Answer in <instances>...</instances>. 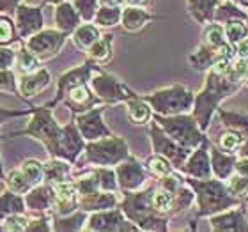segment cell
Returning a JSON list of instances; mask_svg holds the SVG:
<instances>
[{"label":"cell","instance_id":"cell-1","mask_svg":"<svg viewBox=\"0 0 248 232\" xmlns=\"http://www.w3.org/2000/svg\"><path fill=\"white\" fill-rule=\"evenodd\" d=\"M186 185L191 186L195 191L197 204H199V213L197 218L211 217L217 213L227 211L231 207L239 206L241 199L234 197L227 190V185H223L222 179H190L186 177Z\"/></svg>","mask_w":248,"mask_h":232},{"label":"cell","instance_id":"cell-2","mask_svg":"<svg viewBox=\"0 0 248 232\" xmlns=\"http://www.w3.org/2000/svg\"><path fill=\"white\" fill-rule=\"evenodd\" d=\"M241 87L239 83L231 82L229 78L217 75L215 71L209 69L206 80V87L202 89V93L195 98V108H193V117H195L197 124L201 126L202 131H206L209 128V121H211L213 114L217 112L218 103L223 98H227L229 94L236 93Z\"/></svg>","mask_w":248,"mask_h":232},{"label":"cell","instance_id":"cell-3","mask_svg":"<svg viewBox=\"0 0 248 232\" xmlns=\"http://www.w3.org/2000/svg\"><path fill=\"white\" fill-rule=\"evenodd\" d=\"M155 121L158 123L163 131H165L172 140L186 147V149H195L204 142L206 135L197 124L195 117L188 114H176V115H155Z\"/></svg>","mask_w":248,"mask_h":232},{"label":"cell","instance_id":"cell-4","mask_svg":"<svg viewBox=\"0 0 248 232\" xmlns=\"http://www.w3.org/2000/svg\"><path fill=\"white\" fill-rule=\"evenodd\" d=\"M144 99L151 105V108L160 115L186 114L195 103V96L185 85H179V83L160 89V91L145 96Z\"/></svg>","mask_w":248,"mask_h":232},{"label":"cell","instance_id":"cell-5","mask_svg":"<svg viewBox=\"0 0 248 232\" xmlns=\"http://www.w3.org/2000/svg\"><path fill=\"white\" fill-rule=\"evenodd\" d=\"M85 156L87 161L98 167H112L119 165L121 161L129 158L128 145L119 137H105V139L93 140L85 145Z\"/></svg>","mask_w":248,"mask_h":232},{"label":"cell","instance_id":"cell-6","mask_svg":"<svg viewBox=\"0 0 248 232\" xmlns=\"http://www.w3.org/2000/svg\"><path fill=\"white\" fill-rule=\"evenodd\" d=\"M32 121L27 126V129L23 133L31 135L34 139L41 140L43 144L46 145V149L50 155H53L55 145L59 142L62 128L57 124V121L53 119L52 110L48 107H39V108H32Z\"/></svg>","mask_w":248,"mask_h":232},{"label":"cell","instance_id":"cell-7","mask_svg":"<svg viewBox=\"0 0 248 232\" xmlns=\"http://www.w3.org/2000/svg\"><path fill=\"white\" fill-rule=\"evenodd\" d=\"M149 135H151V142H153V149H155L156 155L165 156L167 160L174 165V169H179V170H181V167L186 163L191 151L183 147V145H179L176 140H172L170 137L158 126L156 121L151 123Z\"/></svg>","mask_w":248,"mask_h":232},{"label":"cell","instance_id":"cell-8","mask_svg":"<svg viewBox=\"0 0 248 232\" xmlns=\"http://www.w3.org/2000/svg\"><path fill=\"white\" fill-rule=\"evenodd\" d=\"M91 85H93L94 94H96L101 101H105V103H108V105L139 98L133 91H129L126 85H123L117 78L110 77L108 73L101 71V69H98V75H96V77H91Z\"/></svg>","mask_w":248,"mask_h":232},{"label":"cell","instance_id":"cell-9","mask_svg":"<svg viewBox=\"0 0 248 232\" xmlns=\"http://www.w3.org/2000/svg\"><path fill=\"white\" fill-rule=\"evenodd\" d=\"M82 151H85V142H83V137L78 131L77 123L66 124L62 128L61 137H59V142L55 145V151H53L52 156L66 160L69 163H75Z\"/></svg>","mask_w":248,"mask_h":232},{"label":"cell","instance_id":"cell-10","mask_svg":"<svg viewBox=\"0 0 248 232\" xmlns=\"http://www.w3.org/2000/svg\"><path fill=\"white\" fill-rule=\"evenodd\" d=\"M103 107H94L91 110H85V112H80L77 114V128L80 131V135L83 137V140H99L105 139V137H110L112 131L108 129V126L103 123L101 114H103Z\"/></svg>","mask_w":248,"mask_h":232},{"label":"cell","instance_id":"cell-11","mask_svg":"<svg viewBox=\"0 0 248 232\" xmlns=\"http://www.w3.org/2000/svg\"><path fill=\"white\" fill-rule=\"evenodd\" d=\"M67 34L62 31H39L31 36L27 46L37 59H50L57 55L62 45L66 43Z\"/></svg>","mask_w":248,"mask_h":232},{"label":"cell","instance_id":"cell-12","mask_svg":"<svg viewBox=\"0 0 248 232\" xmlns=\"http://www.w3.org/2000/svg\"><path fill=\"white\" fill-rule=\"evenodd\" d=\"M115 175H117V183H119V188L123 191L139 190L140 186L145 183V179H147L144 167L140 165L135 158H131V156L117 165Z\"/></svg>","mask_w":248,"mask_h":232},{"label":"cell","instance_id":"cell-13","mask_svg":"<svg viewBox=\"0 0 248 232\" xmlns=\"http://www.w3.org/2000/svg\"><path fill=\"white\" fill-rule=\"evenodd\" d=\"M207 151H209V140H204L199 147H195V153L188 156V160L181 167V170L191 177H195V179H209L213 175V169Z\"/></svg>","mask_w":248,"mask_h":232},{"label":"cell","instance_id":"cell-14","mask_svg":"<svg viewBox=\"0 0 248 232\" xmlns=\"http://www.w3.org/2000/svg\"><path fill=\"white\" fill-rule=\"evenodd\" d=\"M137 229L139 227L124 220L121 211H108V209L94 213L87 223V231H137Z\"/></svg>","mask_w":248,"mask_h":232},{"label":"cell","instance_id":"cell-15","mask_svg":"<svg viewBox=\"0 0 248 232\" xmlns=\"http://www.w3.org/2000/svg\"><path fill=\"white\" fill-rule=\"evenodd\" d=\"M43 29V11L32 5L16 7V31L21 37H31Z\"/></svg>","mask_w":248,"mask_h":232},{"label":"cell","instance_id":"cell-16","mask_svg":"<svg viewBox=\"0 0 248 232\" xmlns=\"http://www.w3.org/2000/svg\"><path fill=\"white\" fill-rule=\"evenodd\" d=\"M98 66H96V62L93 61H87L83 66H78L75 69H69L67 73H64L61 78H59V87H57V98H55V103L61 101L64 98V94L69 91L71 87L78 85V83H87L91 80V75L93 71H96Z\"/></svg>","mask_w":248,"mask_h":232},{"label":"cell","instance_id":"cell-17","mask_svg":"<svg viewBox=\"0 0 248 232\" xmlns=\"http://www.w3.org/2000/svg\"><path fill=\"white\" fill-rule=\"evenodd\" d=\"M209 223H211L213 231H248L247 207L239 204L238 209L227 213H217L211 217Z\"/></svg>","mask_w":248,"mask_h":232},{"label":"cell","instance_id":"cell-18","mask_svg":"<svg viewBox=\"0 0 248 232\" xmlns=\"http://www.w3.org/2000/svg\"><path fill=\"white\" fill-rule=\"evenodd\" d=\"M64 98H66L64 101H66L67 107H69L73 112H77V114L94 108L96 105L101 103V99L91 93V89L87 87V83H78V85L71 87L64 94Z\"/></svg>","mask_w":248,"mask_h":232},{"label":"cell","instance_id":"cell-19","mask_svg":"<svg viewBox=\"0 0 248 232\" xmlns=\"http://www.w3.org/2000/svg\"><path fill=\"white\" fill-rule=\"evenodd\" d=\"M52 82V75L48 69L37 67L36 71L25 73L23 77L18 80V91H20L25 98H34L39 93H43L45 89Z\"/></svg>","mask_w":248,"mask_h":232},{"label":"cell","instance_id":"cell-20","mask_svg":"<svg viewBox=\"0 0 248 232\" xmlns=\"http://www.w3.org/2000/svg\"><path fill=\"white\" fill-rule=\"evenodd\" d=\"M53 201H55V193H53L52 185L45 186H34L27 191L25 204L27 207H31L34 211H45L48 207H53Z\"/></svg>","mask_w":248,"mask_h":232},{"label":"cell","instance_id":"cell-21","mask_svg":"<svg viewBox=\"0 0 248 232\" xmlns=\"http://www.w3.org/2000/svg\"><path fill=\"white\" fill-rule=\"evenodd\" d=\"M209 151H211V169L213 174L217 175L218 179L227 181L234 172V165H236V158H234L231 153L225 155V151L217 149L209 145Z\"/></svg>","mask_w":248,"mask_h":232},{"label":"cell","instance_id":"cell-22","mask_svg":"<svg viewBox=\"0 0 248 232\" xmlns=\"http://www.w3.org/2000/svg\"><path fill=\"white\" fill-rule=\"evenodd\" d=\"M80 15H78V11L75 5H71L69 2H61L57 5V9H55V23H57V29L62 32H75L78 25H80Z\"/></svg>","mask_w":248,"mask_h":232},{"label":"cell","instance_id":"cell-23","mask_svg":"<svg viewBox=\"0 0 248 232\" xmlns=\"http://www.w3.org/2000/svg\"><path fill=\"white\" fill-rule=\"evenodd\" d=\"M156 16H153L151 13H147L142 7H137V5H129L128 9L123 11V16H121V23H123L124 31L128 32H137L140 31L145 23H149L151 20H155Z\"/></svg>","mask_w":248,"mask_h":232},{"label":"cell","instance_id":"cell-24","mask_svg":"<svg viewBox=\"0 0 248 232\" xmlns=\"http://www.w3.org/2000/svg\"><path fill=\"white\" fill-rule=\"evenodd\" d=\"M43 174H45V179H46L48 185H59V183H66L69 179V174H71V169H69V161H62L61 158H55V160L48 161L43 165Z\"/></svg>","mask_w":248,"mask_h":232},{"label":"cell","instance_id":"cell-25","mask_svg":"<svg viewBox=\"0 0 248 232\" xmlns=\"http://www.w3.org/2000/svg\"><path fill=\"white\" fill-rule=\"evenodd\" d=\"M218 0H188V11L199 23H213Z\"/></svg>","mask_w":248,"mask_h":232},{"label":"cell","instance_id":"cell-26","mask_svg":"<svg viewBox=\"0 0 248 232\" xmlns=\"http://www.w3.org/2000/svg\"><path fill=\"white\" fill-rule=\"evenodd\" d=\"M126 112H128V119L131 121L133 124H145L149 123L153 114H151V105L145 101L144 98H133L126 101Z\"/></svg>","mask_w":248,"mask_h":232},{"label":"cell","instance_id":"cell-27","mask_svg":"<svg viewBox=\"0 0 248 232\" xmlns=\"http://www.w3.org/2000/svg\"><path fill=\"white\" fill-rule=\"evenodd\" d=\"M25 211V202L20 193L15 191H5L0 195V218H7L9 215H21Z\"/></svg>","mask_w":248,"mask_h":232},{"label":"cell","instance_id":"cell-28","mask_svg":"<svg viewBox=\"0 0 248 232\" xmlns=\"http://www.w3.org/2000/svg\"><path fill=\"white\" fill-rule=\"evenodd\" d=\"M218 115L222 119V124L227 129H234L245 137L248 135V114H241V112H225L222 108H217Z\"/></svg>","mask_w":248,"mask_h":232},{"label":"cell","instance_id":"cell-29","mask_svg":"<svg viewBox=\"0 0 248 232\" xmlns=\"http://www.w3.org/2000/svg\"><path fill=\"white\" fill-rule=\"evenodd\" d=\"M110 57H112V36L110 34L101 36L98 41H94L89 46V59L93 62L103 64V62L110 61Z\"/></svg>","mask_w":248,"mask_h":232},{"label":"cell","instance_id":"cell-30","mask_svg":"<svg viewBox=\"0 0 248 232\" xmlns=\"http://www.w3.org/2000/svg\"><path fill=\"white\" fill-rule=\"evenodd\" d=\"M101 34H99L98 27L91 25V23H85V25H78L75 29V34H73V41L78 48L82 50H89V46L93 45L94 41H98Z\"/></svg>","mask_w":248,"mask_h":232},{"label":"cell","instance_id":"cell-31","mask_svg":"<svg viewBox=\"0 0 248 232\" xmlns=\"http://www.w3.org/2000/svg\"><path fill=\"white\" fill-rule=\"evenodd\" d=\"M151 202H153V209H155L158 215H169V213H174V193L165 188H155L153 191V197H151Z\"/></svg>","mask_w":248,"mask_h":232},{"label":"cell","instance_id":"cell-32","mask_svg":"<svg viewBox=\"0 0 248 232\" xmlns=\"http://www.w3.org/2000/svg\"><path fill=\"white\" fill-rule=\"evenodd\" d=\"M123 9L119 5H101L94 16V21L98 27H114L121 21Z\"/></svg>","mask_w":248,"mask_h":232},{"label":"cell","instance_id":"cell-33","mask_svg":"<svg viewBox=\"0 0 248 232\" xmlns=\"http://www.w3.org/2000/svg\"><path fill=\"white\" fill-rule=\"evenodd\" d=\"M247 18H248L247 13L239 11L232 2H225L223 5L217 7V11H215V20L213 21H217V23H227V21H231V20H245L247 21Z\"/></svg>","mask_w":248,"mask_h":232},{"label":"cell","instance_id":"cell-34","mask_svg":"<svg viewBox=\"0 0 248 232\" xmlns=\"http://www.w3.org/2000/svg\"><path fill=\"white\" fill-rule=\"evenodd\" d=\"M245 20H231L227 21V25L223 27V32H225V39L231 45H238L239 41H243L245 37L248 36V27L243 23Z\"/></svg>","mask_w":248,"mask_h":232},{"label":"cell","instance_id":"cell-35","mask_svg":"<svg viewBox=\"0 0 248 232\" xmlns=\"http://www.w3.org/2000/svg\"><path fill=\"white\" fill-rule=\"evenodd\" d=\"M5 185H7V188H9L11 191H15V193H27L31 188H34V185H32L31 181H29V177L21 172V169L20 170H11L9 174H7V177H5Z\"/></svg>","mask_w":248,"mask_h":232},{"label":"cell","instance_id":"cell-36","mask_svg":"<svg viewBox=\"0 0 248 232\" xmlns=\"http://www.w3.org/2000/svg\"><path fill=\"white\" fill-rule=\"evenodd\" d=\"M96 175V181L99 185V190L103 191H115L119 188V183H117V175L114 170H110L107 167H99L96 170H93Z\"/></svg>","mask_w":248,"mask_h":232},{"label":"cell","instance_id":"cell-37","mask_svg":"<svg viewBox=\"0 0 248 232\" xmlns=\"http://www.w3.org/2000/svg\"><path fill=\"white\" fill-rule=\"evenodd\" d=\"M204 43H206L207 46H222V45H225L227 43V39H225V32H223V27L220 25V23H217V21H213V23H207L206 27V32H204Z\"/></svg>","mask_w":248,"mask_h":232},{"label":"cell","instance_id":"cell-38","mask_svg":"<svg viewBox=\"0 0 248 232\" xmlns=\"http://www.w3.org/2000/svg\"><path fill=\"white\" fill-rule=\"evenodd\" d=\"M243 144V135L238 133V131H234V129H227L225 133L220 137V142H218V147L225 153H236V151L241 147Z\"/></svg>","mask_w":248,"mask_h":232},{"label":"cell","instance_id":"cell-39","mask_svg":"<svg viewBox=\"0 0 248 232\" xmlns=\"http://www.w3.org/2000/svg\"><path fill=\"white\" fill-rule=\"evenodd\" d=\"M145 165H147V169H149L156 177H163V175H169L174 172V165L167 160L165 156H161V155L151 156Z\"/></svg>","mask_w":248,"mask_h":232},{"label":"cell","instance_id":"cell-40","mask_svg":"<svg viewBox=\"0 0 248 232\" xmlns=\"http://www.w3.org/2000/svg\"><path fill=\"white\" fill-rule=\"evenodd\" d=\"M16 62H18V69H20L23 75H25V73H31V71H36L37 66H39V59H37V55H34L29 48H21L20 53L16 55Z\"/></svg>","mask_w":248,"mask_h":232},{"label":"cell","instance_id":"cell-41","mask_svg":"<svg viewBox=\"0 0 248 232\" xmlns=\"http://www.w3.org/2000/svg\"><path fill=\"white\" fill-rule=\"evenodd\" d=\"M227 190L238 199H247L248 197V177L247 175H231L227 179Z\"/></svg>","mask_w":248,"mask_h":232},{"label":"cell","instance_id":"cell-42","mask_svg":"<svg viewBox=\"0 0 248 232\" xmlns=\"http://www.w3.org/2000/svg\"><path fill=\"white\" fill-rule=\"evenodd\" d=\"M83 222H85V213H78V215H66V217L57 218L55 220V231H78L82 229Z\"/></svg>","mask_w":248,"mask_h":232},{"label":"cell","instance_id":"cell-43","mask_svg":"<svg viewBox=\"0 0 248 232\" xmlns=\"http://www.w3.org/2000/svg\"><path fill=\"white\" fill-rule=\"evenodd\" d=\"M21 172L29 177V181H31L34 186L39 185L41 179L45 177V174H43V163H39L37 160H32V158L21 163Z\"/></svg>","mask_w":248,"mask_h":232},{"label":"cell","instance_id":"cell-44","mask_svg":"<svg viewBox=\"0 0 248 232\" xmlns=\"http://www.w3.org/2000/svg\"><path fill=\"white\" fill-rule=\"evenodd\" d=\"M99 0H75V7H77L80 18L85 21L94 20V16L98 13Z\"/></svg>","mask_w":248,"mask_h":232},{"label":"cell","instance_id":"cell-45","mask_svg":"<svg viewBox=\"0 0 248 232\" xmlns=\"http://www.w3.org/2000/svg\"><path fill=\"white\" fill-rule=\"evenodd\" d=\"M16 39V31L15 25L9 18L5 16H0V46L2 45H9Z\"/></svg>","mask_w":248,"mask_h":232},{"label":"cell","instance_id":"cell-46","mask_svg":"<svg viewBox=\"0 0 248 232\" xmlns=\"http://www.w3.org/2000/svg\"><path fill=\"white\" fill-rule=\"evenodd\" d=\"M0 91L11 94H16V91H18V80H16L15 73L11 69H2L0 71Z\"/></svg>","mask_w":248,"mask_h":232},{"label":"cell","instance_id":"cell-47","mask_svg":"<svg viewBox=\"0 0 248 232\" xmlns=\"http://www.w3.org/2000/svg\"><path fill=\"white\" fill-rule=\"evenodd\" d=\"M27 225H29V222L20 218V215H9L5 220L4 231H27Z\"/></svg>","mask_w":248,"mask_h":232},{"label":"cell","instance_id":"cell-48","mask_svg":"<svg viewBox=\"0 0 248 232\" xmlns=\"http://www.w3.org/2000/svg\"><path fill=\"white\" fill-rule=\"evenodd\" d=\"M32 114V108L29 110H11L5 108V107H0V124H4L7 119H15V117H23V115Z\"/></svg>","mask_w":248,"mask_h":232},{"label":"cell","instance_id":"cell-49","mask_svg":"<svg viewBox=\"0 0 248 232\" xmlns=\"http://www.w3.org/2000/svg\"><path fill=\"white\" fill-rule=\"evenodd\" d=\"M16 61V55L9 48H0V71L2 69H11L13 62Z\"/></svg>","mask_w":248,"mask_h":232},{"label":"cell","instance_id":"cell-50","mask_svg":"<svg viewBox=\"0 0 248 232\" xmlns=\"http://www.w3.org/2000/svg\"><path fill=\"white\" fill-rule=\"evenodd\" d=\"M20 0H0V13L4 15H15Z\"/></svg>","mask_w":248,"mask_h":232},{"label":"cell","instance_id":"cell-51","mask_svg":"<svg viewBox=\"0 0 248 232\" xmlns=\"http://www.w3.org/2000/svg\"><path fill=\"white\" fill-rule=\"evenodd\" d=\"M50 225H48L46 218H39V220H34L32 223L27 225V231H50Z\"/></svg>","mask_w":248,"mask_h":232},{"label":"cell","instance_id":"cell-52","mask_svg":"<svg viewBox=\"0 0 248 232\" xmlns=\"http://www.w3.org/2000/svg\"><path fill=\"white\" fill-rule=\"evenodd\" d=\"M234 172H238V174L247 175L248 177V158L239 156L238 160H236V165H234Z\"/></svg>","mask_w":248,"mask_h":232},{"label":"cell","instance_id":"cell-53","mask_svg":"<svg viewBox=\"0 0 248 232\" xmlns=\"http://www.w3.org/2000/svg\"><path fill=\"white\" fill-rule=\"evenodd\" d=\"M236 55L238 57H248V37H245L243 41H239L238 45H234Z\"/></svg>","mask_w":248,"mask_h":232},{"label":"cell","instance_id":"cell-54","mask_svg":"<svg viewBox=\"0 0 248 232\" xmlns=\"http://www.w3.org/2000/svg\"><path fill=\"white\" fill-rule=\"evenodd\" d=\"M129 5H137V7H142V5H147L151 0H126Z\"/></svg>","mask_w":248,"mask_h":232},{"label":"cell","instance_id":"cell-55","mask_svg":"<svg viewBox=\"0 0 248 232\" xmlns=\"http://www.w3.org/2000/svg\"><path fill=\"white\" fill-rule=\"evenodd\" d=\"M239 156H245V158H248V139H247V142H243V144H241V147H239Z\"/></svg>","mask_w":248,"mask_h":232},{"label":"cell","instance_id":"cell-56","mask_svg":"<svg viewBox=\"0 0 248 232\" xmlns=\"http://www.w3.org/2000/svg\"><path fill=\"white\" fill-rule=\"evenodd\" d=\"M99 4H103V5H119L121 0H99Z\"/></svg>","mask_w":248,"mask_h":232},{"label":"cell","instance_id":"cell-57","mask_svg":"<svg viewBox=\"0 0 248 232\" xmlns=\"http://www.w3.org/2000/svg\"><path fill=\"white\" fill-rule=\"evenodd\" d=\"M4 177V167H2V158H0V179Z\"/></svg>","mask_w":248,"mask_h":232},{"label":"cell","instance_id":"cell-58","mask_svg":"<svg viewBox=\"0 0 248 232\" xmlns=\"http://www.w3.org/2000/svg\"><path fill=\"white\" fill-rule=\"evenodd\" d=\"M45 2H48V4H61L64 0H45Z\"/></svg>","mask_w":248,"mask_h":232},{"label":"cell","instance_id":"cell-59","mask_svg":"<svg viewBox=\"0 0 248 232\" xmlns=\"http://www.w3.org/2000/svg\"><path fill=\"white\" fill-rule=\"evenodd\" d=\"M236 2H239V4H243V5H247V7H248V0H236Z\"/></svg>","mask_w":248,"mask_h":232},{"label":"cell","instance_id":"cell-60","mask_svg":"<svg viewBox=\"0 0 248 232\" xmlns=\"http://www.w3.org/2000/svg\"><path fill=\"white\" fill-rule=\"evenodd\" d=\"M245 201H247V202H248V197H247V199H245Z\"/></svg>","mask_w":248,"mask_h":232},{"label":"cell","instance_id":"cell-61","mask_svg":"<svg viewBox=\"0 0 248 232\" xmlns=\"http://www.w3.org/2000/svg\"><path fill=\"white\" fill-rule=\"evenodd\" d=\"M0 139H4V137H2V135H0Z\"/></svg>","mask_w":248,"mask_h":232},{"label":"cell","instance_id":"cell-62","mask_svg":"<svg viewBox=\"0 0 248 232\" xmlns=\"http://www.w3.org/2000/svg\"><path fill=\"white\" fill-rule=\"evenodd\" d=\"M247 21H248V18H247ZM247 27H248V25H247Z\"/></svg>","mask_w":248,"mask_h":232}]
</instances>
